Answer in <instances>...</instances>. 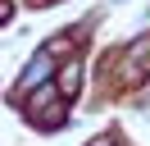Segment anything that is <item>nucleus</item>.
Here are the masks:
<instances>
[{"label":"nucleus","instance_id":"1","mask_svg":"<svg viewBox=\"0 0 150 146\" xmlns=\"http://www.w3.org/2000/svg\"><path fill=\"white\" fill-rule=\"evenodd\" d=\"M96 146H105V142H96Z\"/></svg>","mask_w":150,"mask_h":146}]
</instances>
